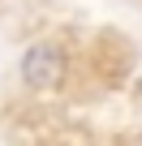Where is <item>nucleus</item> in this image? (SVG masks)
Segmentation results:
<instances>
[{"instance_id":"obj_1","label":"nucleus","mask_w":142,"mask_h":146,"mask_svg":"<svg viewBox=\"0 0 142 146\" xmlns=\"http://www.w3.org/2000/svg\"><path fill=\"white\" fill-rule=\"evenodd\" d=\"M60 78H65V56H60V47H52V43L26 47V56H22V82L26 86L52 90V86H60Z\"/></svg>"}]
</instances>
